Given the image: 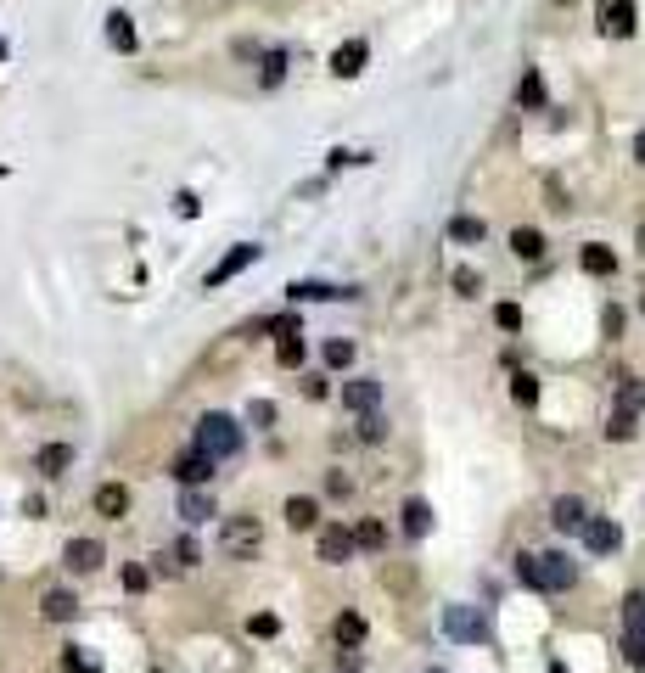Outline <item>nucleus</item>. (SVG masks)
I'll return each instance as SVG.
<instances>
[{
  "instance_id": "39",
  "label": "nucleus",
  "mask_w": 645,
  "mask_h": 673,
  "mask_svg": "<svg viewBox=\"0 0 645 673\" xmlns=\"http://www.w3.org/2000/svg\"><path fill=\"white\" fill-rule=\"evenodd\" d=\"M174 561H180V567H197V561H203L197 539H180V544H174Z\"/></svg>"
},
{
  "instance_id": "2",
  "label": "nucleus",
  "mask_w": 645,
  "mask_h": 673,
  "mask_svg": "<svg viewBox=\"0 0 645 673\" xmlns=\"http://www.w3.org/2000/svg\"><path fill=\"white\" fill-rule=\"evenodd\" d=\"M623 657L634 668H645V589H634L623 600Z\"/></svg>"
},
{
  "instance_id": "49",
  "label": "nucleus",
  "mask_w": 645,
  "mask_h": 673,
  "mask_svg": "<svg viewBox=\"0 0 645 673\" xmlns=\"http://www.w3.org/2000/svg\"><path fill=\"white\" fill-rule=\"evenodd\" d=\"M640 309H645V298H640Z\"/></svg>"
},
{
  "instance_id": "14",
  "label": "nucleus",
  "mask_w": 645,
  "mask_h": 673,
  "mask_svg": "<svg viewBox=\"0 0 645 673\" xmlns=\"http://www.w3.org/2000/svg\"><path fill=\"white\" fill-rule=\"evenodd\" d=\"M95 510L118 522L124 510H129V489H124V483H102V489H95Z\"/></svg>"
},
{
  "instance_id": "27",
  "label": "nucleus",
  "mask_w": 645,
  "mask_h": 673,
  "mask_svg": "<svg viewBox=\"0 0 645 673\" xmlns=\"http://www.w3.org/2000/svg\"><path fill=\"white\" fill-rule=\"evenodd\" d=\"M516 102H522V107H544V79L533 68L522 74V84H516Z\"/></svg>"
},
{
  "instance_id": "20",
  "label": "nucleus",
  "mask_w": 645,
  "mask_h": 673,
  "mask_svg": "<svg viewBox=\"0 0 645 673\" xmlns=\"http://www.w3.org/2000/svg\"><path fill=\"white\" fill-rule=\"evenodd\" d=\"M40 612H45V618H51V623H68V618H74V612H79V600H74V595H68V589H51V595H45V600H40Z\"/></svg>"
},
{
  "instance_id": "29",
  "label": "nucleus",
  "mask_w": 645,
  "mask_h": 673,
  "mask_svg": "<svg viewBox=\"0 0 645 673\" xmlns=\"http://www.w3.org/2000/svg\"><path fill=\"white\" fill-rule=\"evenodd\" d=\"M275 360H281V365H303V332H286V337L275 342Z\"/></svg>"
},
{
  "instance_id": "31",
  "label": "nucleus",
  "mask_w": 645,
  "mask_h": 673,
  "mask_svg": "<svg viewBox=\"0 0 645 673\" xmlns=\"http://www.w3.org/2000/svg\"><path fill=\"white\" fill-rule=\"evenodd\" d=\"M326 365H337V371L353 365V342H348V337H332V342H326Z\"/></svg>"
},
{
  "instance_id": "40",
  "label": "nucleus",
  "mask_w": 645,
  "mask_h": 673,
  "mask_svg": "<svg viewBox=\"0 0 645 673\" xmlns=\"http://www.w3.org/2000/svg\"><path fill=\"white\" fill-rule=\"evenodd\" d=\"M247 628H253V634H258V639H270V634H275V628H281V623H275V618H270V612H258V618H253V623H247Z\"/></svg>"
},
{
  "instance_id": "13",
  "label": "nucleus",
  "mask_w": 645,
  "mask_h": 673,
  "mask_svg": "<svg viewBox=\"0 0 645 673\" xmlns=\"http://www.w3.org/2000/svg\"><path fill=\"white\" fill-rule=\"evenodd\" d=\"M578 533H584V544H590L595 556H611V550L623 544V528H618V522H584Z\"/></svg>"
},
{
  "instance_id": "4",
  "label": "nucleus",
  "mask_w": 645,
  "mask_h": 673,
  "mask_svg": "<svg viewBox=\"0 0 645 673\" xmlns=\"http://www.w3.org/2000/svg\"><path fill=\"white\" fill-rule=\"evenodd\" d=\"M578 579V567L561 556V550H551V556H533V572H528V584L533 589H567Z\"/></svg>"
},
{
  "instance_id": "21",
  "label": "nucleus",
  "mask_w": 645,
  "mask_h": 673,
  "mask_svg": "<svg viewBox=\"0 0 645 673\" xmlns=\"http://www.w3.org/2000/svg\"><path fill=\"white\" fill-rule=\"evenodd\" d=\"M68 466H74V449H68V443H45V449H40V471H45V477H62Z\"/></svg>"
},
{
  "instance_id": "38",
  "label": "nucleus",
  "mask_w": 645,
  "mask_h": 673,
  "mask_svg": "<svg viewBox=\"0 0 645 673\" xmlns=\"http://www.w3.org/2000/svg\"><path fill=\"white\" fill-rule=\"evenodd\" d=\"M146 584H152V579H146V567H135V561H129V567H124V589H129V595H141Z\"/></svg>"
},
{
  "instance_id": "6",
  "label": "nucleus",
  "mask_w": 645,
  "mask_h": 673,
  "mask_svg": "<svg viewBox=\"0 0 645 673\" xmlns=\"http://www.w3.org/2000/svg\"><path fill=\"white\" fill-rule=\"evenodd\" d=\"M595 17H600V35H611V40H629L634 28H640L634 23V0H600Z\"/></svg>"
},
{
  "instance_id": "17",
  "label": "nucleus",
  "mask_w": 645,
  "mask_h": 673,
  "mask_svg": "<svg viewBox=\"0 0 645 673\" xmlns=\"http://www.w3.org/2000/svg\"><path fill=\"white\" fill-rule=\"evenodd\" d=\"M551 522H556L561 533H578V528H584V522H590V517H584V500H572V494H567V500H556V510H551Z\"/></svg>"
},
{
  "instance_id": "45",
  "label": "nucleus",
  "mask_w": 645,
  "mask_h": 673,
  "mask_svg": "<svg viewBox=\"0 0 645 673\" xmlns=\"http://www.w3.org/2000/svg\"><path fill=\"white\" fill-rule=\"evenodd\" d=\"M634 163H645V130L634 135Z\"/></svg>"
},
{
  "instance_id": "22",
  "label": "nucleus",
  "mask_w": 645,
  "mask_h": 673,
  "mask_svg": "<svg viewBox=\"0 0 645 673\" xmlns=\"http://www.w3.org/2000/svg\"><path fill=\"white\" fill-rule=\"evenodd\" d=\"M314 522H320V505L314 500H303V494L286 500V528H314Z\"/></svg>"
},
{
  "instance_id": "44",
  "label": "nucleus",
  "mask_w": 645,
  "mask_h": 673,
  "mask_svg": "<svg viewBox=\"0 0 645 673\" xmlns=\"http://www.w3.org/2000/svg\"><path fill=\"white\" fill-rule=\"evenodd\" d=\"M337 662H342V673H360V651H353V646H348V651H337Z\"/></svg>"
},
{
  "instance_id": "37",
  "label": "nucleus",
  "mask_w": 645,
  "mask_h": 673,
  "mask_svg": "<svg viewBox=\"0 0 645 673\" xmlns=\"http://www.w3.org/2000/svg\"><path fill=\"white\" fill-rule=\"evenodd\" d=\"M494 326H500V332H516V326H522V309H516V303H500V309H494Z\"/></svg>"
},
{
  "instance_id": "7",
  "label": "nucleus",
  "mask_w": 645,
  "mask_h": 673,
  "mask_svg": "<svg viewBox=\"0 0 645 673\" xmlns=\"http://www.w3.org/2000/svg\"><path fill=\"white\" fill-rule=\"evenodd\" d=\"M247 264H258V247L253 242H242V247H231V252H224V259L208 270V286H224V281H236Z\"/></svg>"
},
{
  "instance_id": "8",
  "label": "nucleus",
  "mask_w": 645,
  "mask_h": 673,
  "mask_svg": "<svg viewBox=\"0 0 645 673\" xmlns=\"http://www.w3.org/2000/svg\"><path fill=\"white\" fill-rule=\"evenodd\" d=\"M353 550H360V544H353V533L342 528V522H332V528H320V561H348Z\"/></svg>"
},
{
  "instance_id": "3",
  "label": "nucleus",
  "mask_w": 645,
  "mask_h": 673,
  "mask_svg": "<svg viewBox=\"0 0 645 673\" xmlns=\"http://www.w3.org/2000/svg\"><path fill=\"white\" fill-rule=\"evenodd\" d=\"M443 634L455 646H477V639H489V623H482L477 606H443Z\"/></svg>"
},
{
  "instance_id": "19",
  "label": "nucleus",
  "mask_w": 645,
  "mask_h": 673,
  "mask_svg": "<svg viewBox=\"0 0 645 673\" xmlns=\"http://www.w3.org/2000/svg\"><path fill=\"white\" fill-rule=\"evenodd\" d=\"M511 252H516V259H528V264H539V259H544V236L516 224V231H511Z\"/></svg>"
},
{
  "instance_id": "36",
  "label": "nucleus",
  "mask_w": 645,
  "mask_h": 673,
  "mask_svg": "<svg viewBox=\"0 0 645 673\" xmlns=\"http://www.w3.org/2000/svg\"><path fill=\"white\" fill-rule=\"evenodd\" d=\"M360 438H365V443H382V438H387V421H382L376 410H365V421H360Z\"/></svg>"
},
{
  "instance_id": "10",
  "label": "nucleus",
  "mask_w": 645,
  "mask_h": 673,
  "mask_svg": "<svg viewBox=\"0 0 645 673\" xmlns=\"http://www.w3.org/2000/svg\"><path fill=\"white\" fill-rule=\"evenodd\" d=\"M174 477H180V483H185V489H197V483H208V477H213V455H203V449H185V455L174 460Z\"/></svg>"
},
{
  "instance_id": "25",
  "label": "nucleus",
  "mask_w": 645,
  "mask_h": 673,
  "mask_svg": "<svg viewBox=\"0 0 645 673\" xmlns=\"http://www.w3.org/2000/svg\"><path fill=\"white\" fill-rule=\"evenodd\" d=\"M584 270H590V275H611V270H618V259H611V247L590 242V247H584Z\"/></svg>"
},
{
  "instance_id": "32",
  "label": "nucleus",
  "mask_w": 645,
  "mask_h": 673,
  "mask_svg": "<svg viewBox=\"0 0 645 673\" xmlns=\"http://www.w3.org/2000/svg\"><path fill=\"white\" fill-rule=\"evenodd\" d=\"M511 399H516V404H539V381H533V376L522 371V376L511 381Z\"/></svg>"
},
{
  "instance_id": "24",
  "label": "nucleus",
  "mask_w": 645,
  "mask_h": 673,
  "mask_svg": "<svg viewBox=\"0 0 645 673\" xmlns=\"http://www.w3.org/2000/svg\"><path fill=\"white\" fill-rule=\"evenodd\" d=\"M286 292H293V303H298V298H353V292H342V286H326V281H293Z\"/></svg>"
},
{
  "instance_id": "46",
  "label": "nucleus",
  "mask_w": 645,
  "mask_h": 673,
  "mask_svg": "<svg viewBox=\"0 0 645 673\" xmlns=\"http://www.w3.org/2000/svg\"><path fill=\"white\" fill-rule=\"evenodd\" d=\"M634 242H640V252H645V224H640V236H634Z\"/></svg>"
},
{
  "instance_id": "9",
  "label": "nucleus",
  "mask_w": 645,
  "mask_h": 673,
  "mask_svg": "<svg viewBox=\"0 0 645 673\" xmlns=\"http://www.w3.org/2000/svg\"><path fill=\"white\" fill-rule=\"evenodd\" d=\"M62 561H68L74 572H95L107 561V550H102V539H68V550H62Z\"/></svg>"
},
{
  "instance_id": "12",
  "label": "nucleus",
  "mask_w": 645,
  "mask_h": 673,
  "mask_svg": "<svg viewBox=\"0 0 645 673\" xmlns=\"http://www.w3.org/2000/svg\"><path fill=\"white\" fill-rule=\"evenodd\" d=\"M342 404H348V410H360V415H365V410H376V404H382V381H371V376L342 381Z\"/></svg>"
},
{
  "instance_id": "16",
  "label": "nucleus",
  "mask_w": 645,
  "mask_h": 673,
  "mask_svg": "<svg viewBox=\"0 0 645 673\" xmlns=\"http://www.w3.org/2000/svg\"><path fill=\"white\" fill-rule=\"evenodd\" d=\"M404 533L410 539H427L432 533V505L427 500H404Z\"/></svg>"
},
{
  "instance_id": "5",
  "label": "nucleus",
  "mask_w": 645,
  "mask_h": 673,
  "mask_svg": "<svg viewBox=\"0 0 645 673\" xmlns=\"http://www.w3.org/2000/svg\"><path fill=\"white\" fill-rule=\"evenodd\" d=\"M219 544H224V556H253L258 544H264V528H258L253 517H231L224 533H219Z\"/></svg>"
},
{
  "instance_id": "41",
  "label": "nucleus",
  "mask_w": 645,
  "mask_h": 673,
  "mask_svg": "<svg viewBox=\"0 0 645 673\" xmlns=\"http://www.w3.org/2000/svg\"><path fill=\"white\" fill-rule=\"evenodd\" d=\"M270 421H275V404L258 399V404H253V427H270Z\"/></svg>"
},
{
  "instance_id": "26",
  "label": "nucleus",
  "mask_w": 645,
  "mask_h": 673,
  "mask_svg": "<svg viewBox=\"0 0 645 673\" xmlns=\"http://www.w3.org/2000/svg\"><path fill=\"white\" fill-rule=\"evenodd\" d=\"M360 639H365V618L360 612H342L337 618V646H360Z\"/></svg>"
},
{
  "instance_id": "35",
  "label": "nucleus",
  "mask_w": 645,
  "mask_h": 673,
  "mask_svg": "<svg viewBox=\"0 0 645 673\" xmlns=\"http://www.w3.org/2000/svg\"><path fill=\"white\" fill-rule=\"evenodd\" d=\"M618 404H623L629 415H634V410L645 404V388H640V381H634V376H629V381H623V388H618Z\"/></svg>"
},
{
  "instance_id": "43",
  "label": "nucleus",
  "mask_w": 645,
  "mask_h": 673,
  "mask_svg": "<svg viewBox=\"0 0 645 673\" xmlns=\"http://www.w3.org/2000/svg\"><path fill=\"white\" fill-rule=\"evenodd\" d=\"M68 673H95V662H90V657H79V651H68Z\"/></svg>"
},
{
  "instance_id": "47",
  "label": "nucleus",
  "mask_w": 645,
  "mask_h": 673,
  "mask_svg": "<svg viewBox=\"0 0 645 673\" xmlns=\"http://www.w3.org/2000/svg\"><path fill=\"white\" fill-rule=\"evenodd\" d=\"M0 56H6V40H0Z\"/></svg>"
},
{
  "instance_id": "50",
  "label": "nucleus",
  "mask_w": 645,
  "mask_h": 673,
  "mask_svg": "<svg viewBox=\"0 0 645 673\" xmlns=\"http://www.w3.org/2000/svg\"><path fill=\"white\" fill-rule=\"evenodd\" d=\"M432 673H443V668H432Z\"/></svg>"
},
{
  "instance_id": "48",
  "label": "nucleus",
  "mask_w": 645,
  "mask_h": 673,
  "mask_svg": "<svg viewBox=\"0 0 645 673\" xmlns=\"http://www.w3.org/2000/svg\"><path fill=\"white\" fill-rule=\"evenodd\" d=\"M551 673H567V668H551Z\"/></svg>"
},
{
  "instance_id": "28",
  "label": "nucleus",
  "mask_w": 645,
  "mask_h": 673,
  "mask_svg": "<svg viewBox=\"0 0 645 673\" xmlns=\"http://www.w3.org/2000/svg\"><path fill=\"white\" fill-rule=\"evenodd\" d=\"M353 544H360V550H382V544H387V528L371 517V522H360V528H353Z\"/></svg>"
},
{
  "instance_id": "15",
  "label": "nucleus",
  "mask_w": 645,
  "mask_h": 673,
  "mask_svg": "<svg viewBox=\"0 0 645 673\" xmlns=\"http://www.w3.org/2000/svg\"><path fill=\"white\" fill-rule=\"evenodd\" d=\"M482 236H489V224H482L477 213H455V219H449V242L471 247V242H482Z\"/></svg>"
},
{
  "instance_id": "30",
  "label": "nucleus",
  "mask_w": 645,
  "mask_h": 673,
  "mask_svg": "<svg viewBox=\"0 0 645 673\" xmlns=\"http://www.w3.org/2000/svg\"><path fill=\"white\" fill-rule=\"evenodd\" d=\"M455 292H461V298H477V292H482V275H477L471 264H461V270H455Z\"/></svg>"
},
{
  "instance_id": "18",
  "label": "nucleus",
  "mask_w": 645,
  "mask_h": 673,
  "mask_svg": "<svg viewBox=\"0 0 645 673\" xmlns=\"http://www.w3.org/2000/svg\"><path fill=\"white\" fill-rule=\"evenodd\" d=\"M180 517H185L191 528H197V522H208V517H213V500H208L203 489H185V494H180Z\"/></svg>"
},
{
  "instance_id": "33",
  "label": "nucleus",
  "mask_w": 645,
  "mask_h": 673,
  "mask_svg": "<svg viewBox=\"0 0 645 673\" xmlns=\"http://www.w3.org/2000/svg\"><path fill=\"white\" fill-rule=\"evenodd\" d=\"M281 79H286V51H264V84L275 90Z\"/></svg>"
},
{
  "instance_id": "23",
  "label": "nucleus",
  "mask_w": 645,
  "mask_h": 673,
  "mask_svg": "<svg viewBox=\"0 0 645 673\" xmlns=\"http://www.w3.org/2000/svg\"><path fill=\"white\" fill-rule=\"evenodd\" d=\"M107 40H113V51H135V23H129V12L107 17Z\"/></svg>"
},
{
  "instance_id": "34",
  "label": "nucleus",
  "mask_w": 645,
  "mask_h": 673,
  "mask_svg": "<svg viewBox=\"0 0 645 673\" xmlns=\"http://www.w3.org/2000/svg\"><path fill=\"white\" fill-rule=\"evenodd\" d=\"M606 438L629 443V438H634V415H629V410H618V415H611V421H606Z\"/></svg>"
},
{
  "instance_id": "1",
  "label": "nucleus",
  "mask_w": 645,
  "mask_h": 673,
  "mask_svg": "<svg viewBox=\"0 0 645 673\" xmlns=\"http://www.w3.org/2000/svg\"><path fill=\"white\" fill-rule=\"evenodd\" d=\"M197 449L213 455V460L236 455V449H242V427L231 421V415H203V421H197Z\"/></svg>"
},
{
  "instance_id": "42",
  "label": "nucleus",
  "mask_w": 645,
  "mask_h": 673,
  "mask_svg": "<svg viewBox=\"0 0 645 673\" xmlns=\"http://www.w3.org/2000/svg\"><path fill=\"white\" fill-rule=\"evenodd\" d=\"M303 393L309 399H326V376H303Z\"/></svg>"
},
{
  "instance_id": "11",
  "label": "nucleus",
  "mask_w": 645,
  "mask_h": 673,
  "mask_svg": "<svg viewBox=\"0 0 645 673\" xmlns=\"http://www.w3.org/2000/svg\"><path fill=\"white\" fill-rule=\"evenodd\" d=\"M365 56H371V45H365V40H348V45H337V51H332V74H337V79L365 74Z\"/></svg>"
}]
</instances>
